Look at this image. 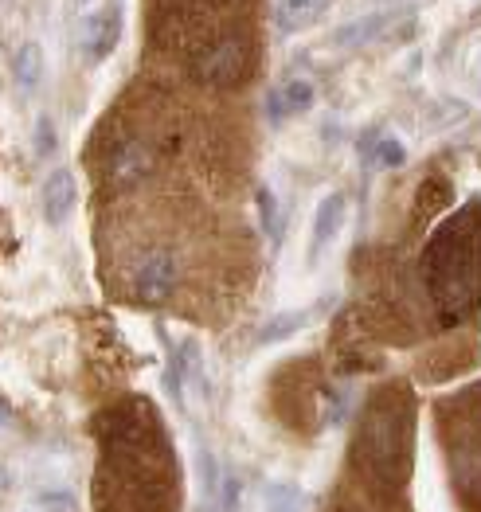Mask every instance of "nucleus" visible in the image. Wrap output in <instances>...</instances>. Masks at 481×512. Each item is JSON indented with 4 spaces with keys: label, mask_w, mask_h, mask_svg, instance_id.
Instances as JSON below:
<instances>
[{
    "label": "nucleus",
    "mask_w": 481,
    "mask_h": 512,
    "mask_svg": "<svg viewBox=\"0 0 481 512\" xmlns=\"http://www.w3.org/2000/svg\"><path fill=\"white\" fill-rule=\"evenodd\" d=\"M75 208V176L67 169H55L44 180V215L47 223H63Z\"/></svg>",
    "instance_id": "9d476101"
},
{
    "label": "nucleus",
    "mask_w": 481,
    "mask_h": 512,
    "mask_svg": "<svg viewBox=\"0 0 481 512\" xmlns=\"http://www.w3.org/2000/svg\"><path fill=\"white\" fill-rule=\"evenodd\" d=\"M356 454H372V477H403V462H407V430H403V407H376L368 411L364 430H360V446Z\"/></svg>",
    "instance_id": "f03ea898"
},
{
    "label": "nucleus",
    "mask_w": 481,
    "mask_h": 512,
    "mask_svg": "<svg viewBox=\"0 0 481 512\" xmlns=\"http://www.w3.org/2000/svg\"><path fill=\"white\" fill-rule=\"evenodd\" d=\"M0 423H4V407H0Z\"/></svg>",
    "instance_id": "dca6fc26"
},
{
    "label": "nucleus",
    "mask_w": 481,
    "mask_h": 512,
    "mask_svg": "<svg viewBox=\"0 0 481 512\" xmlns=\"http://www.w3.org/2000/svg\"><path fill=\"white\" fill-rule=\"evenodd\" d=\"M345 219H349V196L345 192H329L321 204H317V212H313V235H309V251L313 255H321L337 235H341V227H345Z\"/></svg>",
    "instance_id": "0eeeda50"
},
{
    "label": "nucleus",
    "mask_w": 481,
    "mask_h": 512,
    "mask_svg": "<svg viewBox=\"0 0 481 512\" xmlns=\"http://www.w3.org/2000/svg\"><path fill=\"white\" fill-rule=\"evenodd\" d=\"M122 0H106L102 8H94L83 24V51L90 63H102L118 43H122Z\"/></svg>",
    "instance_id": "20e7f679"
},
{
    "label": "nucleus",
    "mask_w": 481,
    "mask_h": 512,
    "mask_svg": "<svg viewBox=\"0 0 481 512\" xmlns=\"http://www.w3.org/2000/svg\"><path fill=\"white\" fill-rule=\"evenodd\" d=\"M302 509H306V497L294 485H274L270 497H266V512H302Z\"/></svg>",
    "instance_id": "4468645a"
},
{
    "label": "nucleus",
    "mask_w": 481,
    "mask_h": 512,
    "mask_svg": "<svg viewBox=\"0 0 481 512\" xmlns=\"http://www.w3.org/2000/svg\"><path fill=\"white\" fill-rule=\"evenodd\" d=\"M306 325V313H278L270 325L263 329V337H259V344H274V341H290L298 329Z\"/></svg>",
    "instance_id": "f8f14e48"
},
{
    "label": "nucleus",
    "mask_w": 481,
    "mask_h": 512,
    "mask_svg": "<svg viewBox=\"0 0 481 512\" xmlns=\"http://www.w3.org/2000/svg\"><path fill=\"white\" fill-rule=\"evenodd\" d=\"M40 75H44V51H40V43H24L16 51V83L32 90L40 83Z\"/></svg>",
    "instance_id": "9b49d317"
},
{
    "label": "nucleus",
    "mask_w": 481,
    "mask_h": 512,
    "mask_svg": "<svg viewBox=\"0 0 481 512\" xmlns=\"http://www.w3.org/2000/svg\"><path fill=\"white\" fill-rule=\"evenodd\" d=\"M309 4H313V0H286V8H290V12H306Z\"/></svg>",
    "instance_id": "2eb2a0df"
},
{
    "label": "nucleus",
    "mask_w": 481,
    "mask_h": 512,
    "mask_svg": "<svg viewBox=\"0 0 481 512\" xmlns=\"http://www.w3.org/2000/svg\"><path fill=\"white\" fill-rule=\"evenodd\" d=\"M247 71V51L239 40H223L216 43L200 63H196V75L204 79L208 86H231L243 79Z\"/></svg>",
    "instance_id": "39448f33"
},
{
    "label": "nucleus",
    "mask_w": 481,
    "mask_h": 512,
    "mask_svg": "<svg viewBox=\"0 0 481 512\" xmlns=\"http://www.w3.org/2000/svg\"><path fill=\"white\" fill-rule=\"evenodd\" d=\"M407 16L403 12H368L360 20L345 24L337 36H333V47H345V51H356V47H368V43H380L392 36L395 24H403Z\"/></svg>",
    "instance_id": "423d86ee"
},
{
    "label": "nucleus",
    "mask_w": 481,
    "mask_h": 512,
    "mask_svg": "<svg viewBox=\"0 0 481 512\" xmlns=\"http://www.w3.org/2000/svg\"><path fill=\"white\" fill-rule=\"evenodd\" d=\"M176 278H180V266H176V258L169 251H145L133 262V298L141 305H161L176 290Z\"/></svg>",
    "instance_id": "7ed1b4c3"
},
{
    "label": "nucleus",
    "mask_w": 481,
    "mask_h": 512,
    "mask_svg": "<svg viewBox=\"0 0 481 512\" xmlns=\"http://www.w3.org/2000/svg\"><path fill=\"white\" fill-rule=\"evenodd\" d=\"M149 172H153V153H149V145H145V141H126V145L114 153L110 176H114V184H118V188H133V184H141Z\"/></svg>",
    "instance_id": "1a4fd4ad"
},
{
    "label": "nucleus",
    "mask_w": 481,
    "mask_h": 512,
    "mask_svg": "<svg viewBox=\"0 0 481 512\" xmlns=\"http://www.w3.org/2000/svg\"><path fill=\"white\" fill-rule=\"evenodd\" d=\"M427 282L435 301L458 321L481 294V223L470 212L450 219L427 251Z\"/></svg>",
    "instance_id": "f257e3e1"
},
{
    "label": "nucleus",
    "mask_w": 481,
    "mask_h": 512,
    "mask_svg": "<svg viewBox=\"0 0 481 512\" xmlns=\"http://www.w3.org/2000/svg\"><path fill=\"white\" fill-rule=\"evenodd\" d=\"M372 157H376V165H380V169H399V165L407 161L403 145L395 141L392 133H380V137L372 141Z\"/></svg>",
    "instance_id": "ddd939ff"
},
{
    "label": "nucleus",
    "mask_w": 481,
    "mask_h": 512,
    "mask_svg": "<svg viewBox=\"0 0 481 512\" xmlns=\"http://www.w3.org/2000/svg\"><path fill=\"white\" fill-rule=\"evenodd\" d=\"M313 98H317V86L309 83V79H286L270 94L266 114H270V122H290V118L306 114L309 106H313Z\"/></svg>",
    "instance_id": "6e6552de"
}]
</instances>
